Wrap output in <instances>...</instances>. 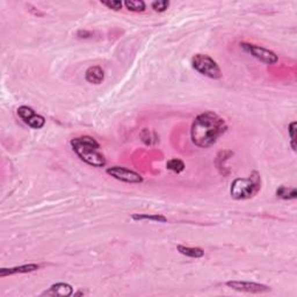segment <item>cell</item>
I'll use <instances>...</instances> for the list:
<instances>
[{
  "label": "cell",
  "instance_id": "cell-1",
  "mask_svg": "<svg viewBox=\"0 0 297 297\" xmlns=\"http://www.w3.org/2000/svg\"><path fill=\"white\" fill-rule=\"evenodd\" d=\"M228 129L221 116L213 112H205L193 121L191 137L196 146L202 149L210 148Z\"/></svg>",
  "mask_w": 297,
  "mask_h": 297
},
{
  "label": "cell",
  "instance_id": "cell-2",
  "mask_svg": "<svg viewBox=\"0 0 297 297\" xmlns=\"http://www.w3.org/2000/svg\"><path fill=\"white\" fill-rule=\"evenodd\" d=\"M72 150L83 162L93 168H103L106 165L105 156L100 152V144L91 136H80L71 141Z\"/></svg>",
  "mask_w": 297,
  "mask_h": 297
},
{
  "label": "cell",
  "instance_id": "cell-3",
  "mask_svg": "<svg viewBox=\"0 0 297 297\" xmlns=\"http://www.w3.org/2000/svg\"><path fill=\"white\" fill-rule=\"evenodd\" d=\"M261 188V178L258 172H253L249 178H237L233 180L230 194L235 200H248L258 194Z\"/></svg>",
  "mask_w": 297,
  "mask_h": 297
},
{
  "label": "cell",
  "instance_id": "cell-4",
  "mask_svg": "<svg viewBox=\"0 0 297 297\" xmlns=\"http://www.w3.org/2000/svg\"><path fill=\"white\" fill-rule=\"evenodd\" d=\"M192 65L201 75L212 79L222 78V71L217 63L208 55L198 53L192 58Z\"/></svg>",
  "mask_w": 297,
  "mask_h": 297
},
{
  "label": "cell",
  "instance_id": "cell-5",
  "mask_svg": "<svg viewBox=\"0 0 297 297\" xmlns=\"http://www.w3.org/2000/svg\"><path fill=\"white\" fill-rule=\"evenodd\" d=\"M240 46H242L243 50H245L246 52H249L250 55H252L253 57L260 62L265 63V64H275L279 59L276 53L266 48H262V46L250 44V43H240Z\"/></svg>",
  "mask_w": 297,
  "mask_h": 297
},
{
  "label": "cell",
  "instance_id": "cell-6",
  "mask_svg": "<svg viewBox=\"0 0 297 297\" xmlns=\"http://www.w3.org/2000/svg\"><path fill=\"white\" fill-rule=\"evenodd\" d=\"M106 173L119 181L127 183H139L143 182V176L139 173L132 171L122 166H113L106 170Z\"/></svg>",
  "mask_w": 297,
  "mask_h": 297
},
{
  "label": "cell",
  "instance_id": "cell-7",
  "mask_svg": "<svg viewBox=\"0 0 297 297\" xmlns=\"http://www.w3.org/2000/svg\"><path fill=\"white\" fill-rule=\"evenodd\" d=\"M19 118L33 129H41L45 125V119L42 115L36 114L34 109L28 106H21L18 108Z\"/></svg>",
  "mask_w": 297,
  "mask_h": 297
},
{
  "label": "cell",
  "instance_id": "cell-8",
  "mask_svg": "<svg viewBox=\"0 0 297 297\" xmlns=\"http://www.w3.org/2000/svg\"><path fill=\"white\" fill-rule=\"evenodd\" d=\"M226 286L229 288L235 289L237 292L243 293H251V294H262L271 290L268 286L261 285V283L249 282V281H228Z\"/></svg>",
  "mask_w": 297,
  "mask_h": 297
},
{
  "label": "cell",
  "instance_id": "cell-9",
  "mask_svg": "<svg viewBox=\"0 0 297 297\" xmlns=\"http://www.w3.org/2000/svg\"><path fill=\"white\" fill-rule=\"evenodd\" d=\"M40 269V265L38 263H28V265H21L12 267V268H1L0 269V278H5L8 275L22 274V273H32Z\"/></svg>",
  "mask_w": 297,
  "mask_h": 297
},
{
  "label": "cell",
  "instance_id": "cell-10",
  "mask_svg": "<svg viewBox=\"0 0 297 297\" xmlns=\"http://www.w3.org/2000/svg\"><path fill=\"white\" fill-rule=\"evenodd\" d=\"M72 294H73L72 286H70L69 283L58 282V283H55V285H52L49 288V290H46V292L43 293L42 295L68 297V296H71Z\"/></svg>",
  "mask_w": 297,
  "mask_h": 297
},
{
  "label": "cell",
  "instance_id": "cell-11",
  "mask_svg": "<svg viewBox=\"0 0 297 297\" xmlns=\"http://www.w3.org/2000/svg\"><path fill=\"white\" fill-rule=\"evenodd\" d=\"M85 79L87 80L89 84L100 85L103 82V79H105V72L98 65L89 66L85 72Z\"/></svg>",
  "mask_w": 297,
  "mask_h": 297
},
{
  "label": "cell",
  "instance_id": "cell-12",
  "mask_svg": "<svg viewBox=\"0 0 297 297\" xmlns=\"http://www.w3.org/2000/svg\"><path fill=\"white\" fill-rule=\"evenodd\" d=\"M176 250L180 255L188 256V258H194V259H199L202 258L205 255V251L200 248H189V246H183V245H178L176 246Z\"/></svg>",
  "mask_w": 297,
  "mask_h": 297
},
{
  "label": "cell",
  "instance_id": "cell-13",
  "mask_svg": "<svg viewBox=\"0 0 297 297\" xmlns=\"http://www.w3.org/2000/svg\"><path fill=\"white\" fill-rule=\"evenodd\" d=\"M131 218L133 221H153V222H158V223H166L168 222V218L163 215H158V213H155V215H148V213H133L131 216Z\"/></svg>",
  "mask_w": 297,
  "mask_h": 297
},
{
  "label": "cell",
  "instance_id": "cell-14",
  "mask_svg": "<svg viewBox=\"0 0 297 297\" xmlns=\"http://www.w3.org/2000/svg\"><path fill=\"white\" fill-rule=\"evenodd\" d=\"M276 196L282 200H294L296 199L297 192L295 188H288L286 186H281L276 191Z\"/></svg>",
  "mask_w": 297,
  "mask_h": 297
},
{
  "label": "cell",
  "instance_id": "cell-15",
  "mask_svg": "<svg viewBox=\"0 0 297 297\" xmlns=\"http://www.w3.org/2000/svg\"><path fill=\"white\" fill-rule=\"evenodd\" d=\"M166 168L174 173H181L185 170V163L178 158H173L166 163Z\"/></svg>",
  "mask_w": 297,
  "mask_h": 297
},
{
  "label": "cell",
  "instance_id": "cell-16",
  "mask_svg": "<svg viewBox=\"0 0 297 297\" xmlns=\"http://www.w3.org/2000/svg\"><path fill=\"white\" fill-rule=\"evenodd\" d=\"M126 7L131 12H144L145 2L142 0H127L125 1Z\"/></svg>",
  "mask_w": 297,
  "mask_h": 297
},
{
  "label": "cell",
  "instance_id": "cell-17",
  "mask_svg": "<svg viewBox=\"0 0 297 297\" xmlns=\"http://www.w3.org/2000/svg\"><path fill=\"white\" fill-rule=\"evenodd\" d=\"M151 6L156 12L162 13V12H165L166 9L169 8L170 1H166V0H159V1H153Z\"/></svg>",
  "mask_w": 297,
  "mask_h": 297
},
{
  "label": "cell",
  "instance_id": "cell-18",
  "mask_svg": "<svg viewBox=\"0 0 297 297\" xmlns=\"http://www.w3.org/2000/svg\"><path fill=\"white\" fill-rule=\"evenodd\" d=\"M296 127H297L296 122H292L288 127V133H289V137H290V145H292V149L294 150V151H296V145H295Z\"/></svg>",
  "mask_w": 297,
  "mask_h": 297
},
{
  "label": "cell",
  "instance_id": "cell-19",
  "mask_svg": "<svg viewBox=\"0 0 297 297\" xmlns=\"http://www.w3.org/2000/svg\"><path fill=\"white\" fill-rule=\"evenodd\" d=\"M101 4L106 6V7L113 9V11H120L123 6V2L119 1V0H116V1H101Z\"/></svg>",
  "mask_w": 297,
  "mask_h": 297
},
{
  "label": "cell",
  "instance_id": "cell-20",
  "mask_svg": "<svg viewBox=\"0 0 297 297\" xmlns=\"http://www.w3.org/2000/svg\"><path fill=\"white\" fill-rule=\"evenodd\" d=\"M77 35H78V38H80V39H87V38H91L92 33L87 32V31H79L78 33H77Z\"/></svg>",
  "mask_w": 297,
  "mask_h": 297
}]
</instances>
